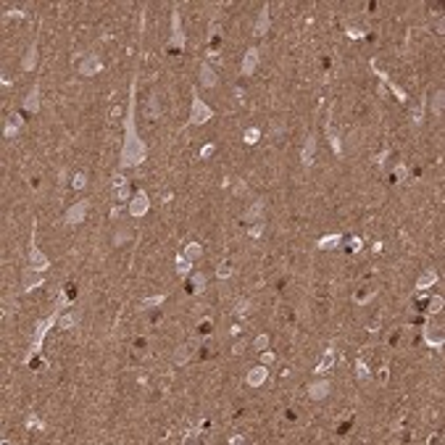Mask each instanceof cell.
Returning <instances> with one entry per match:
<instances>
[{
  "label": "cell",
  "mask_w": 445,
  "mask_h": 445,
  "mask_svg": "<svg viewBox=\"0 0 445 445\" xmlns=\"http://www.w3.org/2000/svg\"><path fill=\"white\" fill-rule=\"evenodd\" d=\"M348 248H351L353 253H358V250L364 248V245H361V237H351V245H348Z\"/></svg>",
  "instance_id": "816d5d0a"
},
{
  "label": "cell",
  "mask_w": 445,
  "mask_h": 445,
  "mask_svg": "<svg viewBox=\"0 0 445 445\" xmlns=\"http://www.w3.org/2000/svg\"><path fill=\"white\" fill-rule=\"evenodd\" d=\"M37 56H40V50H37V42H32L29 50H27V56L21 58V69H24V72H35L37 61H40Z\"/></svg>",
  "instance_id": "cb8c5ba5"
},
{
  "label": "cell",
  "mask_w": 445,
  "mask_h": 445,
  "mask_svg": "<svg viewBox=\"0 0 445 445\" xmlns=\"http://www.w3.org/2000/svg\"><path fill=\"white\" fill-rule=\"evenodd\" d=\"M198 79H201V85H203L205 90H214V87L219 85V76H216L214 66H211L208 61L201 63V69H198Z\"/></svg>",
  "instance_id": "5bb4252c"
},
{
  "label": "cell",
  "mask_w": 445,
  "mask_h": 445,
  "mask_svg": "<svg viewBox=\"0 0 445 445\" xmlns=\"http://www.w3.org/2000/svg\"><path fill=\"white\" fill-rule=\"evenodd\" d=\"M259 63H261V50L259 48H248V50H245V56H242V66H240L242 76H253L256 69H259Z\"/></svg>",
  "instance_id": "30bf717a"
},
{
  "label": "cell",
  "mask_w": 445,
  "mask_h": 445,
  "mask_svg": "<svg viewBox=\"0 0 445 445\" xmlns=\"http://www.w3.org/2000/svg\"><path fill=\"white\" fill-rule=\"evenodd\" d=\"M182 256H185V259H190V261H198V259L203 256V245H201V242H190V245H185Z\"/></svg>",
  "instance_id": "f1b7e54d"
},
{
  "label": "cell",
  "mask_w": 445,
  "mask_h": 445,
  "mask_svg": "<svg viewBox=\"0 0 445 445\" xmlns=\"http://www.w3.org/2000/svg\"><path fill=\"white\" fill-rule=\"evenodd\" d=\"M327 137H330V145H332V153L334 156H343V143H340V134L332 124H327Z\"/></svg>",
  "instance_id": "4316f807"
},
{
  "label": "cell",
  "mask_w": 445,
  "mask_h": 445,
  "mask_svg": "<svg viewBox=\"0 0 445 445\" xmlns=\"http://www.w3.org/2000/svg\"><path fill=\"white\" fill-rule=\"evenodd\" d=\"M214 119V108L211 106H205V103L198 98V93L192 90V106H190V124H195V127H201V124H205V121H211Z\"/></svg>",
  "instance_id": "3957f363"
},
{
  "label": "cell",
  "mask_w": 445,
  "mask_h": 445,
  "mask_svg": "<svg viewBox=\"0 0 445 445\" xmlns=\"http://www.w3.org/2000/svg\"><path fill=\"white\" fill-rule=\"evenodd\" d=\"M269 343H272V337H269V334L263 332V334H259V337L253 340V348H256V351H259V353H263V351H266V348H269Z\"/></svg>",
  "instance_id": "60d3db41"
},
{
  "label": "cell",
  "mask_w": 445,
  "mask_h": 445,
  "mask_svg": "<svg viewBox=\"0 0 445 445\" xmlns=\"http://www.w3.org/2000/svg\"><path fill=\"white\" fill-rule=\"evenodd\" d=\"M250 306H253V303H250L248 298H240L235 303V316H237V319H245V316L250 314Z\"/></svg>",
  "instance_id": "e575fe53"
},
{
  "label": "cell",
  "mask_w": 445,
  "mask_h": 445,
  "mask_svg": "<svg viewBox=\"0 0 445 445\" xmlns=\"http://www.w3.org/2000/svg\"><path fill=\"white\" fill-rule=\"evenodd\" d=\"M148 119H150V121L161 119V103H158V95H150V100H148Z\"/></svg>",
  "instance_id": "d6a6232c"
},
{
  "label": "cell",
  "mask_w": 445,
  "mask_h": 445,
  "mask_svg": "<svg viewBox=\"0 0 445 445\" xmlns=\"http://www.w3.org/2000/svg\"><path fill=\"white\" fill-rule=\"evenodd\" d=\"M232 274H235L232 263H219V266H216V277H219V279H229Z\"/></svg>",
  "instance_id": "b9f144b4"
},
{
  "label": "cell",
  "mask_w": 445,
  "mask_h": 445,
  "mask_svg": "<svg viewBox=\"0 0 445 445\" xmlns=\"http://www.w3.org/2000/svg\"><path fill=\"white\" fill-rule=\"evenodd\" d=\"M42 285H45V277L40 272H35V269H27V272L21 274V290L24 293H32V290H37Z\"/></svg>",
  "instance_id": "9a60e30c"
},
{
  "label": "cell",
  "mask_w": 445,
  "mask_h": 445,
  "mask_svg": "<svg viewBox=\"0 0 445 445\" xmlns=\"http://www.w3.org/2000/svg\"><path fill=\"white\" fill-rule=\"evenodd\" d=\"M21 127H24V119H21V113H14V116H8V121H5V127H3V137L5 140H14L19 132H21Z\"/></svg>",
  "instance_id": "ffe728a7"
},
{
  "label": "cell",
  "mask_w": 445,
  "mask_h": 445,
  "mask_svg": "<svg viewBox=\"0 0 445 445\" xmlns=\"http://www.w3.org/2000/svg\"><path fill=\"white\" fill-rule=\"evenodd\" d=\"M424 343H427L429 348H443L445 345V334L440 332V327L424 324Z\"/></svg>",
  "instance_id": "ac0fdd59"
},
{
  "label": "cell",
  "mask_w": 445,
  "mask_h": 445,
  "mask_svg": "<svg viewBox=\"0 0 445 445\" xmlns=\"http://www.w3.org/2000/svg\"><path fill=\"white\" fill-rule=\"evenodd\" d=\"M61 311H63V308H56L48 319H40L35 324V334H32V343H29L27 356H24V364H32V361H35V356L40 353V348L45 343V334H48V330H53V327L58 324V319H61Z\"/></svg>",
  "instance_id": "7a4b0ae2"
},
{
  "label": "cell",
  "mask_w": 445,
  "mask_h": 445,
  "mask_svg": "<svg viewBox=\"0 0 445 445\" xmlns=\"http://www.w3.org/2000/svg\"><path fill=\"white\" fill-rule=\"evenodd\" d=\"M443 111H445V93L443 90H435V95H432V113L443 116Z\"/></svg>",
  "instance_id": "83f0119b"
},
{
  "label": "cell",
  "mask_w": 445,
  "mask_h": 445,
  "mask_svg": "<svg viewBox=\"0 0 445 445\" xmlns=\"http://www.w3.org/2000/svg\"><path fill=\"white\" fill-rule=\"evenodd\" d=\"M127 211H130V216H134V219L145 216L148 211H150V198H148V192H145V190H137V192H134V195L130 198V205H127Z\"/></svg>",
  "instance_id": "52a82bcc"
},
{
  "label": "cell",
  "mask_w": 445,
  "mask_h": 445,
  "mask_svg": "<svg viewBox=\"0 0 445 445\" xmlns=\"http://www.w3.org/2000/svg\"><path fill=\"white\" fill-rule=\"evenodd\" d=\"M345 35L351 37V40H361V37H364V32H361V29H356V27H351V29L345 32Z\"/></svg>",
  "instance_id": "f907efd6"
},
{
  "label": "cell",
  "mask_w": 445,
  "mask_h": 445,
  "mask_svg": "<svg viewBox=\"0 0 445 445\" xmlns=\"http://www.w3.org/2000/svg\"><path fill=\"white\" fill-rule=\"evenodd\" d=\"M29 269H35V272H40V274H45L50 269L48 256L35 245V227H32V245H29Z\"/></svg>",
  "instance_id": "8992f818"
},
{
  "label": "cell",
  "mask_w": 445,
  "mask_h": 445,
  "mask_svg": "<svg viewBox=\"0 0 445 445\" xmlns=\"http://www.w3.org/2000/svg\"><path fill=\"white\" fill-rule=\"evenodd\" d=\"M177 274H179V277H190V274H192V261L185 259L182 253L177 256Z\"/></svg>",
  "instance_id": "1f68e13d"
},
{
  "label": "cell",
  "mask_w": 445,
  "mask_h": 445,
  "mask_svg": "<svg viewBox=\"0 0 445 445\" xmlns=\"http://www.w3.org/2000/svg\"><path fill=\"white\" fill-rule=\"evenodd\" d=\"M232 192H235V195H245V192H248V185H245L242 179H237L235 187H232Z\"/></svg>",
  "instance_id": "c3c4849f"
},
{
  "label": "cell",
  "mask_w": 445,
  "mask_h": 445,
  "mask_svg": "<svg viewBox=\"0 0 445 445\" xmlns=\"http://www.w3.org/2000/svg\"><path fill=\"white\" fill-rule=\"evenodd\" d=\"M424 108H427V98H422V100H419L416 111H414V113H411V121H414V124H422V116H424Z\"/></svg>",
  "instance_id": "7bdbcfd3"
},
{
  "label": "cell",
  "mask_w": 445,
  "mask_h": 445,
  "mask_svg": "<svg viewBox=\"0 0 445 445\" xmlns=\"http://www.w3.org/2000/svg\"><path fill=\"white\" fill-rule=\"evenodd\" d=\"M235 98L237 100H245V90L242 87H235Z\"/></svg>",
  "instance_id": "680465c9"
},
{
  "label": "cell",
  "mask_w": 445,
  "mask_h": 445,
  "mask_svg": "<svg viewBox=\"0 0 445 445\" xmlns=\"http://www.w3.org/2000/svg\"><path fill=\"white\" fill-rule=\"evenodd\" d=\"M214 153H216V145H214V143H208V145L201 148V158H211Z\"/></svg>",
  "instance_id": "7dc6e473"
},
{
  "label": "cell",
  "mask_w": 445,
  "mask_h": 445,
  "mask_svg": "<svg viewBox=\"0 0 445 445\" xmlns=\"http://www.w3.org/2000/svg\"><path fill=\"white\" fill-rule=\"evenodd\" d=\"M245 351V343L240 340V343H235V348H232V353H235V356H240V353Z\"/></svg>",
  "instance_id": "6f0895ef"
},
{
  "label": "cell",
  "mask_w": 445,
  "mask_h": 445,
  "mask_svg": "<svg viewBox=\"0 0 445 445\" xmlns=\"http://www.w3.org/2000/svg\"><path fill=\"white\" fill-rule=\"evenodd\" d=\"M263 229H266V222H256L253 227L248 229V235H250V237H261V235H263Z\"/></svg>",
  "instance_id": "f6af8a7d"
},
{
  "label": "cell",
  "mask_w": 445,
  "mask_h": 445,
  "mask_svg": "<svg viewBox=\"0 0 445 445\" xmlns=\"http://www.w3.org/2000/svg\"><path fill=\"white\" fill-rule=\"evenodd\" d=\"M24 111L27 113H40V85H32V90L27 93V98H24Z\"/></svg>",
  "instance_id": "d6986e66"
},
{
  "label": "cell",
  "mask_w": 445,
  "mask_h": 445,
  "mask_svg": "<svg viewBox=\"0 0 445 445\" xmlns=\"http://www.w3.org/2000/svg\"><path fill=\"white\" fill-rule=\"evenodd\" d=\"M314 156H316V134L311 132L306 137V145H303V153H300V161H303V166H311L314 164Z\"/></svg>",
  "instance_id": "603a6c76"
},
{
  "label": "cell",
  "mask_w": 445,
  "mask_h": 445,
  "mask_svg": "<svg viewBox=\"0 0 445 445\" xmlns=\"http://www.w3.org/2000/svg\"><path fill=\"white\" fill-rule=\"evenodd\" d=\"M269 27H272V14H269V5H266V8L259 11V16L253 21V37H263L269 32Z\"/></svg>",
  "instance_id": "2e32d148"
},
{
  "label": "cell",
  "mask_w": 445,
  "mask_h": 445,
  "mask_svg": "<svg viewBox=\"0 0 445 445\" xmlns=\"http://www.w3.org/2000/svg\"><path fill=\"white\" fill-rule=\"evenodd\" d=\"M113 195L119 198V201H130V198L134 195V192L130 190V182H127V185H119V187H113Z\"/></svg>",
  "instance_id": "74e56055"
},
{
  "label": "cell",
  "mask_w": 445,
  "mask_h": 445,
  "mask_svg": "<svg viewBox=\"0 0 445 445\" xmlns=\"http://www.w3.org/2000/svg\"><path fill=\"white\" fill-rule=\"evenodd\" d=\"M263 211H266V198H256V201L250 203V208L242 214V222H248V224L263 222Z\"/></svg>",
  "instance_id": "4fadbf2b"
},
{
  "label": "cell",
  "mask_w": 445,
  "mask_h": 445,
  "mask_svg": "<svg viewBox=\"0 0 445 445\" xmlns=\"http://www.w3.org/2000/svg\"><path fill=\"white\" fill-rule=\"evenodd\" d=\"M87 211H90V201H76L74 205H69L66 214H63V224L66 227H76L87 219Z\"/></svg>",
  "instance_id": "5b68a950"
},
{
  "label": "cell",
  "mask_w": 445,
  "mask_h": 445,
  "mask_svg": "<svg viewBox=\"0 0 445 445\" xmlns=\"http://www.w3.org/2000/svg\"><path fill=\"white\" fill-rule=\"evenodd\" d=\"M187 45V37L182 32V16H179V11L174 8L171 11V37H169V48L171 50H185Z\"/></svg>",
  "instance_id": "277c9868"
},
{
  "label": "cell",
  "mask_w": 445,
  "mask_h": 445,
  "mask_svg": "<svg viewBox=\"0 0 445 445\" xmlns=\"http://www.w3.org/2000/svg\"><path fill=\"white\" fill-rule=\"evenodd\" d=\"M132 237H134V232L130 227H119V229H116V235H113V245H127Z\"/></svg>",
  "instance_id": "4dcf8cb0"
},
{
  "label": "cell",
  "mask_w": 445,
  "mask_h": 445,
  "mask_svg": "<svg viewBox=\"0 0 445 445\" xmlns=\"http://www.w3.org/2000/svg\"><path fill=\"white\" fill-rule=\"evenodd\" d=\"M285 130H287V127H285V124H282V121H279V119H277V121H274V124H272V132H269V134H272V137H274V140H279V137H282V134H285Z\"/></svg>",
  "instance_id": "ee69618b"
},
{
  "label": "cell",
  "mask_w": 445,
  "mask_h": 445,
  "mask_svg": "<svg viewBox=\"0 0 445 445\" xmlns=\"http://www.w3.org/2000/svg\"><path fill=\"white\" fill-rule=\"evenodd\" d=\"M272 361H274V353H269V351H263V353H261V364H266V366H269Z\"/></svg>",
  "instance_id": "db71d44e"
},
{
  "label": "cell",
  "mask_w": 445,
  "mask_h": 445,
  "mask_svg": "<svg viewBox=\"0 0 445 445\" xmlns=\"http://www.w3.org/2000/svg\"><path fill=\"white\" fill-rule=\"evenodd\" d=\"M437 279H440V274H437L435 269H427V272H422V277L416 279V290L419 293H427L429 287L437 285Z\"/></svg>",
  "instance_id": "44dd1931"
},
{
  "label": "cell",
  "mask_w": 445,
  "mask_h": 445,
  "mask_svg": "<svg viewBox=\"0 0 445 445\" xmlns=\"http://www.w3.org/2000/svg\"><path fill=\"white\" fill-rule=\"evenodd\" d=\"M242 140H245L248 145H256V143L261 140V130H259V127H248V130H245V134H242Z\"/></svg>",
  "instance_id": "d590c367"
},
{
  "label": "cell",
  "mask_w": 445,
  "mask_h": 445,
  "mask_svg": "<svg viewBox=\"0 0 445 445\" xmlns=\"http://www.w3.org/2000/svg\"><path fill=\"white\" fill-rule=\"evenodd\" d=\"M332 366H334V345L330 343V345L324 348V358H321L319 364H316V369H314V377H324V374L330 371Z\"/></svg>",
  "instance_id": "e0dca14e"
},
{
  "label": "cell",
  "mask_w": 445,
  "mask_h": 445,
  "mask_svg": "<svg viewBox=\"0 0 445 445\" xmlns=\"http://www.w3.org/2000/svg\"><path fill=\"white\" fill-rule=\"evenodd\" d=\"M356 377L361 379V382H369V379H371V371H369V366L364 364V358H361V356L356 358Z\"/></svg>",
  "instance_id": "836d02e7"
},
{
  "label": "cell",
  "mask_w": 445,
  "mask_h": 445,
  "mask_svg": "<svg viewBox=\"0 0 445 445\" xmlns=\"http://www.w3.org/2000/svg\"><path fill=\"white\" fill-rule=\"evenodd\" d=\"M27 427H29V429H45V422H42L40 416H35V414H32V416L27 419Z\"/></svg>",
  "instance_id": "bcb514c9"
},
{
  "label": "cell",
  "mask_w": 445,
  "mask_h": 445,
  "mask_svg": "<svg viewBox=\"0 0 445 445\" xmlns=\"http://www.w3.org/2000/svg\"><path fill=\"white\" fill-rule=\"evenodd\" d=\"M379 379H382V382H388V366H382V371H379Z\"/></svg>",
  "instance_id": "91938a15"
},
{
  "label": "cell",
  "mask_w": 445,
  "mask_h": 445,
  "mask_svg": "<svg viewBox=\"0 0 445 445\" xmlns=\"http://www.w3.org/2000/svg\"><path fill=\"white\" fill-rule=\"evenodd\" d=\"M266 379H269V366L266 364L253 366V369L245 374V385H248V388H261V385H266Z\"/></svg>",
  "instance_id": "7c38bea8"
},
{
  "label": "cell",
  "mask_w": 445,
  "mask_h": 445,
  "mask_svg": "<svg viewBox=\"0 0 445 445\" xmlns=\"http://www.w3.org/2000/svg\"><path fill=\"white\" fill-rule=\"evenodd\" d=\"M79 324V311L76 308H72L69 314H61V319H58V327L61 330H72V327Z\"/></svg>",
  "instance_id": "484cf974"
},
{
  "label": "cell",
  "mask_w": 445,
  "mask_h": 445,
  "mask_svg": "<svg viewBox=\"0 0 445 445\" xmlns=\"http://www.w3.org/2000/svg\"><path fill=\"white\" fill-rule=\"evenodd\" d=\"M198 330H201V337H203V334H208V332H211V321H203Z\"/></svg>",
  "instance_id": "9f6ffc18"
},
{
  "label": "cell",
  "mask_w": 445,
  "mask_h": 445,
  "mask_svg": "<svg viewBox=\"0 0 445 445\" xmlns=\"http://www.w3.org/2000/svg\"><path fill=\"white\" fill-rule=\"evenodd\" d=\"M390 153H392V150H390V148H385V150H382V153H379V156H374V164H377V166H382V164H385V161H388V156H390Z\"/></svg>",
  "instance_id": "681fc988"
},
{
  "label": "cell",
  "mask_w": 445,
  "mask_h": 445,
  "mask_svg": "<svg viewBox=\"0 0 445 445\" xmlns=\"http://www.w3.org/2000/svg\"><path fill=\"white\" fill-rule=\"evenodd\" d=\"M340 242H343V235H324V237H319V242H316V248H321V250H332V248H340Z\"/></svg>",
  "instance_id": "d4e9b609"
},
{
  "label": "cell",
  "mask_w": 445,
  "mask_h": 445,
  "mask_svg": "<svg viewBox=\"0 0 445 445\" xmlns=\"http://www.w3.org/2000/svg\"><path fill=\"white\" fill-rule=\"evenodd\" d=\"M72 187H74V190H85V187H87V174L85 171H76L74 177H72Z\"/></svg>",
  "instance_id": "ab89813d"
},
{
  "label": "cell",
  "mask_w": 445,
  "mask_h": 445,
  "mask_svg": "<svg viewBox=\"0 0 445 445\" xmlns=\"http://www.w3.org/2000/svg\"><path fill=\"white\" fill-rule=\"evenodd\" d=\"M392 179H395V182H406V179H408V166H406V164H395V169H392Z\"/></svg>",
  "instance_id": "8d00e7d4"
},
{
  "label": "cell",
  "mask_w": 445,
  "mask_h": 445,
  "mask_svg": "<svg viewBox=\"0 0 445 445\" xmlns=\"http://www.w3.org/2000/svg\"><path fill=\"white\" fill-rule=\"evenodd\" d=\"M164 300H166V295H164V293H161V295H148V298L140 300V308H143V311H148V308L164 306Z\"/></svg>",
  "instance_id": "f546056e"
},
{
  "label": "cell",
  "mask_w": 445,
  "mask_h": 445,
  "mask_svg": "<svg viewBox=\"0 0 445 445\" xmlns=\"http://www.w3.org/2000/svg\"><path fill=\"white\" fill-rule=\"evenodd\" d=\"M124 132L127 134L119 153V169H137L148 158V145L137 134V76L130 85V108H127V119H124Z\"/></svg>",
  "instance_id": "6da1fadb"
},
{
  "label": "cell",
  "mask_w": 445,
  "mask_h": 445,
  "mask_svg": "<svg viewBox=\"0 0 445 445\" xmlns=\"http://www.w3.org/2000/svg\"><path fill=\"white\" fill-rule=\"evenodd\" d=\"M203 345V337H192L190 343H185V345H179L177 348V353H174V364L177 366H182V364H187V361L192 358V353L198 351V348Z\"/></svg>",
  "instance_id": "9c48e42d"
},
{
  "label": "cell",
  "mask_w": 445,
  "mask_h": 445,
  "mask_svg": "<svg viewBox=\"0 0 445 445\" xmlns=\"http://www.w3.org/2000/svg\"><path fill=\"white\" fill-rule=\"evenodd\" d=\"M11 16H16V19H24L27 14H24L21 8H14V11H5V19H11Z\"/></svg>",
  "instance_id": "f5cc1de1"
},
{
  "label": "cell",
  "mask_w": 445,
  "mask_h": 445,
  "mask_svg": "<svg viewBox=\"0 0 445 445\" xmlns=\"http://www.w3.org/2000/svg\"><path fill=\"white\" fill-rule=\"evenodd\" d=\"M443 303H445L443 295H432V298L427 300V306H429L427 311H429V314H440V311H443Z\"/></svg>",
  "instance_id": "f35d334b"
},
{
  "label": "cell",
  "mask_w": 445,
  "mask_h": 445,
  "mask_svg": "<svg viewBox=\"0 0 445 445\" xmlns=\"http://www.w3.org/2000/svg\"><path fill=\"white\" fill-rule=\"evenodd\" d=\"M205 285H208V277L203 272H192L190 274V282H187V290H190V295H201Z\"/></svg>",
  "instance_id": "7402d4cb"
},
{
  "label": "cell",
  "mask_w": 445,
  "mask_h": 445,
  "mask_svg": "<svg viewBox=\"0 0 445 445\" xmlns=\"http://www.w3.org/2000/svg\"><path fill=\"white\" fill-rule=\"evenodd\" d=\"M371 298H374V290H371V293H361L356 300H358V303H366V300H371Z\"/></svg>",
  "instance_id": "11a10c76"
},
{
  "label": "cell",
  "mask_w": 445,
  "mask_h": 445,
  "mask_svg": "<svg viewBox=\"0 0 445 445\" xmlns=\"http://www.w3.org/2000/svg\"><path fill=\"white\" fill-rule=\"evenodd\" d=\"M76 72H79V76H95V74L103 72V61H100L98 56L87 53L79 63H76Z\"/></svg>",
  "instance_id": "ba28073f"
},
{
  "label": "cell",
  "mask_w": 445,
  "mask_h": 445,
  "mask_svg": "<svg viewBox=\"0 0 445 445\" xmlns=\"http://www.w3.org/2000/svg\"><path fill=\"white\" fill-rule=\"evenodd\" d=\"M306 392H308L311 401H324V398L332 392V382H330V379H324V377H319V379H314V382L308 385Z\"/></svg>",
  "instance_id": "8fae6325"
}]
</instances>
